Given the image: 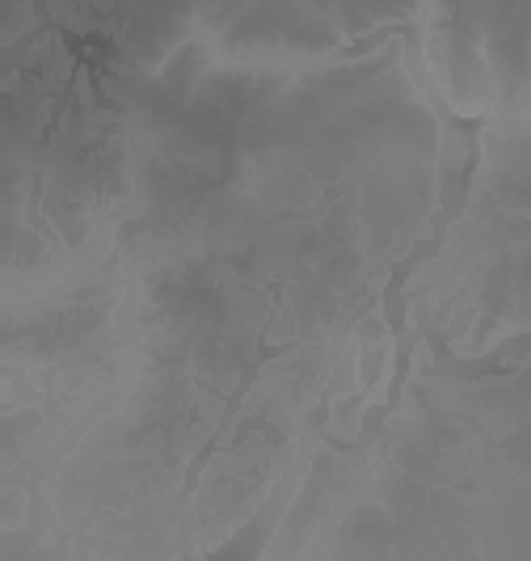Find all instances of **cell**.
<instances>
[{
  "label": "cell",
  "mask_w": 531,
  "mask_h": 561,
  "mask_svg": "<svg viewBox=\"0 0 531 561\" xmlns=\"http://www.w3.org/2000/svg\"><path fill=\"white\" fill-rule=\"evenodd\" d=\"M401 43H405V64H409V72H414V81H418L422 98L430 102V114L439 118V207H435L430 232H426L401 262H392L389 283H384V291H392V296H405L409 275L418 271L422 262H430L435 253L448 245V232L455 228V220L469 211L473 186H476V169H481V157H485V131H489V118H494L489 111L460 114L448 98L439 93L435 72H430L426 51H422V30L414 26V22L401 26Z\"/></svg>",
  "instance_id": "cell-1"
}]
</instances>
